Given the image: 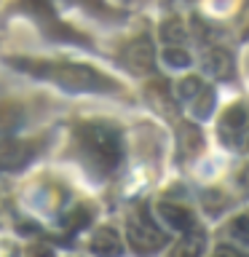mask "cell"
<instances>
[{"label": "cell", "instance_id": "6da1fadb", "mask_svg": "<svg viewBox=\"0 0 249 257\" xmlns=\"http://www.w3.org/2000/svg\"><path fill=\"white\" fill-rule=\"evenodd\" d=\"M22 70L35 72L40 78L54 80L56 86L67 88V91H110L115 88V80L107 75L91 70L88 64H67V62H32V59H16Z\"/></svg>", "mask_w": 249, "mask_h": 257}, {"label": "cell", "instance_id": "7a4b0ae2", "mask_svg": "<svg viewBox=\"0 0 249 257\" xmlns=\"http://www.w3.org/2000/svg\"><path fill=\"white\" fill-rule=\"evenodd\" d=\"M75 140L83 150L86 161L91 164L99 174H112L123 158V148H120V134L118 128L107 123H83L78 126Z\"/></svg>", "mask_w": 249, "mask_h": 257}, {"label": "cell", "instance_id": "3957f363", "mask_svg": "<svg viewBox=\"0 0 249 257\" xmlns=\"http://www.w3.org/2000/svg\"><path fill=\"white\" fill-rule=\"evenodd\" d=\"M126 238L129 244H132V249L137 254H156L161 252V249L166 246V233L158 228L156 222H153V217H148V212H132L126 220Z\"/></svg>", "mask_w": 249, "mask_h": 257}, {"label": "cell", "instance_id": "277c9868", "mask_svg": "<svg viewBox=\"0 0 249 257\" xmlns=\"http://www.w3.org/2000/svg\"><path fill=\"white\" fill-rule=\"evenodd\" d=\"M38 156L35 142L30 140H0V172H16V169H24L32 158Z\"/></svg>", "mask_w": 249, "mask_h": 257}, {"label": "cell", "instance_id": "5b68a950", "mask_svg": "<svg viewBox=\"0 0 249 257\" xmlns=\"http://www.w3.org/2000/svg\"><path fill=\"white\" fill-rule=\"evenodd\" d=\"M246 126H249V110L244 104H233V107L225 110V115L220 120V137L225 145L236 148L241 142V137L246 134Z\"/></svg>", "mask_w": 249, "mask_h": 257}, {"label": "cell", "instance_id": "8992f818", "mask_svg": "<svg viewBox=\"0 0 249 257\" xmlns=\"http://www.w3.org/2000/svg\"><path fill=\"white\" fill-rule=\"evenodd\" d=\"M123 62L129 64L132 72H150L153 64H156V54H153L150 38L148 35L134 38L132 43L123 48Z\"/></svg>", "mask_w": 249, "mask_h": 257}, {"label": "cell", "instance_id": "52a82bcc", "mask_svg": "<svg viewBox=\"0 0 249 257\" xmlns=\"http://www.w3.org/2000/svg\"><path fill=\"white\" fill-rule=\"evenodd\" d=\"M158 217L172 230H180V233L193 230V212L188 206H182V204H174V201H158Z\"/></svg>", "mask_w": 249, "mask_h": 257}, {"label": "cell", "instance_id": "ba28073f", "mask_svg": "<svg viewBox=\"0 0 249 257\" xmlns=\"http://www.w3.org/2000/svg\"><path fill=\"white\" fill-rule=\"evenodd\" d=\"M120 249H123V244H120V236L115 228H110V225H104V228H99L94 233L91 238V252L99 254V257H118Z\"/></svg>", "mask_w": 249, "mask_h": 257}, {"label": "cell", "instance_id": "9c48e42d", "mask_svg": "<svg viewBox=\"0 0 249 257\" xmlns=\"http://www.w3.org/2000/svg\"><path fill=\"white\" fill-rule=\"evenodd\" d=\"M204 67L212 78L217 80H225L233 75V59L225 48H209L206 56H204Z\"/></svg>", "mask_w": 249, "mask_h": 257}, {"label": "cell", "instance_id": "30bf717a", "mask_svg": "<svg viewBox=\"0 0 249 257\" xmlns=\"http://www.w3.org/2000/svg\"><path fill=\"white\" fill-rule=\"evenodd\" d=\"M204 246H206V233L204 230H188L185 238L177 244L174 257H201L204 254Z\"/></svg>", "mask_w": 249, "mask_h": 257}, {"label": "cell", "instance_id": "8fae6325", "mask_svg": "<svg viewBox=\"0 0 249 257\" xmlns=\"http://www.w3.org/2000/svg\"><path fill=\"white\" fill-rule=\"evenodd\" d=\"M22 118H24V112H22V107L16 102H11V99L0 102V134L19 128L22 126Z\"/></svg>", "mask_w": 249, "mask_h": 257}, {"label": "cell", "instance_id": "7c38bea8", "mask_svg": "<svg viewBox=\"0 0 249 257\" xmlns=\"http://www.w3.org/2000/svg\"><path fill=\"white\" fill-rule=\"evenodd\" d=\"M201 91H204V83H201L198 75L182 78L180 83H177V88H174V94H177V99H180V102H193Z\"/></svg>", "mask_w": 249, "mask_h": 257}, {"label": "cell", "instance_id": "4fadbf2b", "mask_svg": "<svg viewBox=\"0 0 249 257\" xmlns=\"http://www.w3.org/2000/svg\"><path fill=\"white\" fill-rule=\"evenodd\" d=\"M161 40L166 46H180L185 43V24L180 19H166L161 24Z\"/></svg>", "mask_w": 249, "mask_h": 257}, {"label": "cell", "instance_id": "5bb4252c", "mask_svg": "<svg viewBox=\"0 0 249 257\" xmlns=\"http://www.w3.org/2000/svg\"><path fill=\"white\" fill-rule=\"evenodd\" d=\"M193 104V115H196L198 120H204V118H209L212 115V107H214V94L209 91V88H204L196 99L190 102Z\"/></svg>", "mask_w": 249, "mask_h": 257}, {"label": "cell", "instance_id": "9a60e30c", "mask_svg": "<svg viewBox=\"0 0 249 257\" xmlns=\"http://www.w3.org/2000/svg\"><path fill=\"white\" fill-rule=\"evenodd\" d=\"M88 222H91V209L88 206H75L67 217H64V225H67L70 230H83Z\"/></svg>", "mask_w": 249, "mask_h": 257}, {"label": "cell", "instance_id": "2e32d148", "mask_svg": "<svg viewBox=\"0 0 249 257\" xmlns=\"http://www.w3.org/2000/svg\"><path fill=\"white\" fill-rule=\"evenodd\" d=\"M164 62L169 67H188L190 64V54L182 46H166L164 48Z\"/></svg>", "mask_w": 249, "mask_h": 257}, {"label": "cell", "instance_id": "e0dca14e", "mask_svg": "<svg viewBox=\"0 0 249 257\" xmlns=\"http://www.w3.org/2000/svg\"><path fill=\"white\" fill-rule=\"evenodd\" d=\"M228 233L233 238H238L241 244H249V212H241L236 220L228 225Z\"/></svg>", "mask_w": 249, "mask_h": 257}, {"label": "cell", "instance_id": "ac0fdd59", "mask_svg": "<svg viewBox=\"0 0 249 257\" xmlns=\"http://www.w3.org/2000/svg\"><path fill=\"white\" fill-rule=\"evenodd\" d=\"M182 142H185V150H188L190 153V156H193V153H196L198 150V145H201V134H198V128L196 126H182Z\"/></svg>", "mask_w": 249, "mask_h": 257}, {"label": "cell", "instance_id": "d6986e66", "mask_svg": "<svg viewBox=\"0 0 249 257\" xmlns=\"http://www.w3.org/2000/svg\"><path fill=\"white\" fill-rule=\"evenodd\" d=\"M27 257H56V254H54L51 246H46V244H40V241H35V244L27 246Z\"/></svg>", "mask_w": 249, "mask_h": 257}, {"label": "cell", "instance_id": "ffe728a7", "mask_svg": "<svg viewBox=\"0 0 249 257\" xmlns=\"http://www.w3.org/2000/svg\"><path fill=\"white\" fill-rule=\"evenodd\" d=\"M212 257H244V254H241L238 249H233V246H217Z\"/></svg>", "mask_w": 249, "mask_h": 257}, {"label": "cell", "instance_id": "44dd1931", "mask_svg": "<svg viewBox=\"0 0 249 257\" xmlns=\"http://www.w3.org/2000/svg\"><path fill=\"white\" fill-rule=\"evenodd\" d=\"M78 3H83V6H91V8H102V0H78Z\"/></svg>", "mask_w": 249, "mask_h": 257}]
</instances>
